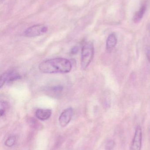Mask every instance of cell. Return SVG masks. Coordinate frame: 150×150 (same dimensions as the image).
<instances>
[{
  "instance_id": "2",
  "label": "cell",
  "mask_w": 150,
  "mask_h": 150,
  "mask_svg": "<svg viewBox=\"0 0 150 150\" xmlns=\"http://www.w3.org/2000/svg\"><path fill=\"white\" fill-rule=\"evenodd\" d=\"M94 54V47L91 42H86L82 48L81 53V66L85 69L90 64L93 59Z\"/></svg>"
},
{
  "instance_id": "13",
  "label": "cell",
  "mask_w": 150,
  "mask_h": 150,
  "mask_svg": "<svg viewBox=\"0 0 150 150\" xmlns=\"http://www.w3.org/2000/svg\"><path fill=\"white\" fill-rule=\"evenodd\" d=\"M78 48L77 47L75 46L73 47L71 50V53L72 54H75L78 52Z\"/></svg>"
},
{
  "instance_id": "5",
  "label": "cell",
  "mask_w": 150,
  "mask_h": 150,
  "mask_svg": "<svg viewBox=\"0 0 150 150\" xmlns=\"http://www.w3.org/2000/svg\"><path fill=\"white\" fill-rule=\"evenodd\" d=\"M142 139V132L140 126L136 128L134 139L132 141V144L130 150H141Z\"/></svg>"
},
{
  "instance_id": "9",
  "label": "cell",
  "mask_w": 150,
  "mask_h": 150,
  "mask_svg": "<svg viewBox=\"0 0 150 150\" xmlns=\"http://www.w3.org/2000/svg\"><path fill=\"white\" fill-rule=\"evenodd\" d=\"M147 9L146 4H144L140 9L135 13L133 18V21L135 23H138L141 21Z\"/></svg>"
},
{
  "instance_id": "3",
  "label": "cell",
  "mask_w": 150,
  "mask_h": 150,
  "mask_svg": "<svg viewBox=\"0 0 150 150\" xmlns=\"http://www.w3.org/2000/svg\"><path fill=\"white\" fill-rule=\"evenodd\" d=\"M48 30V28L46 25L42 24L35 25L27 28L24 32V35L29 38L38 37L45 33Z\"/></svg>"
},
{
  "instance_id": "8",
  "label": "cell",
  "mask_w": 150,
  "mask_h": 150,
  "mask_svg": "<svg viewBox=\"0 0 150 150\" xmlns=\"http://www.w3.org/2000/svg\"><path fill=\"white\" fill-rule=\"evenodd\" d=\"M117 38L114 33L110 34L107 38L106 42L107 49L112 51L117 45Z\"/></svg>"
},
{
  "instance_id": "10",
  "label": "cell",
  "mask_w": 150,
  "mask_h": 150,
  "mask_svg": "<svg viewBox=\"0 0 150 150\" xmlns=\"http://www.w3.org/2000/svg\"><path fill=\"white\" fill-rule=\"evenodd\" d=\"M16 141V137L15 136L9 137L5 142V145L7 147H11L15 144Z\"/></svg>"
},
{
  "instance_id": "6",
  "label": "cell",
  "mask_w": 150,
  "mask_h": 150,
  "mask_svg": "<svg viewBox=\"0 0 150 150\" xmlns=\"http://www.w3.org/2000/svg\"><path fill=\"white\" fill-rule=\"evenodd\" d=\"M73 115V110L69 108L64 110L59 117V121L61 127H64L70 122Z\"/></svg>"
},
{
  "instance_id": "1",
  "label": "cell",
  "mask_w": 150,
  "mask_h": 150,
  "mask_svg": "<svg viewBox=\"0 0 150 150\" xmlns=\"http://www.w3.org/2000/svg\"><path fill=\"white\" fill-rule=\"evenodd\" d=\"M72 64L69 60L65 58H57L42 62L38 68L44 74H66L72 69Z\"/></svg>"
},
{
  "instance_id": "11",
  "label": "cell",
  "mask_w": 150,
  "mask_h": 150,
  "mask_svg": "<svg viewBox=\"0 0 150 150\" xmlns=\"http://www.w3.org/2000/svg\"><path fill=\"white\" fill-rule=\"evenodd\" d=\"M114 142L113 140H109L105 145L106 150H112L114 148Z\"/></svg>"
},
{
  "instance_id": "4",
  "label": "cell",
  "mask_w": 150,
  "mask_h": 150,
  "mask_svg": "<svg viewBox=\"0 0 150 150\" xmlns=\"http://www.w3.org/2000/svg\"><path fill=\"white\" fill-rule=\"evenodd\" d=\"M21 76L18 73L13 71H8L3 73L0 78V88L6 83H10L20 79Z\"/></svg>"
},
{
  "instance_id": "12",
  "label": "cell",
  "mask_w": 150,
  "mask_h": 150,
  "mask_svg": "<svg viewBox=\"0 0 150 150\" xmlns=\"http://www.w3.org/2000/svg\"><path fill=\"white\" fill-rule=\"evenodd\" d=\"M7 107V103L4 102V101H1V109H0V113H1V116H2L4 115Z\"/></svg>"
},
{
  "instance_id": "14",
  "label": "cell",
  "mask_w": 150,
  "mask_h": 150,
  "mask_svg": "<svg viewBox=\"0 0 150 150\" xmlns=\"http://www.w3.org/2000/svg\"><path fill=\"white\" fill-rule=\"evenodd\" d=\"M147 56L149 62H150V46L149 47L147 51Z\"/></svg>"
},
{
  "instance_id": "7",
  "label": "cell",
  "mask_w": 150,
  "mask_h": 150,
  "mask_svg": "<svg viewBox=\"0 0 150 150\" xmlns=\"http://www.w3.org/2000/svg\"><path fill=\"white\" fill-rule=\"evenodd\" d=\"M52 111L49 109H38L35 112V116L40 120H48L52 115Z\"/></svg>"
}]
</instances>
